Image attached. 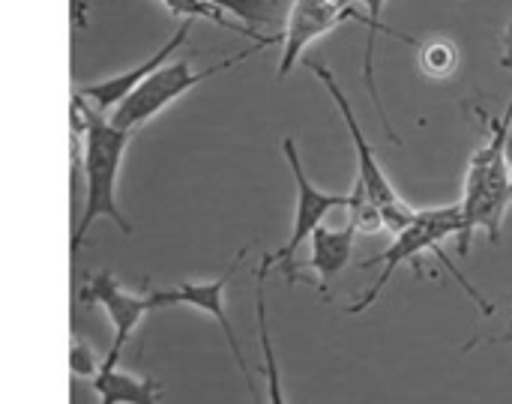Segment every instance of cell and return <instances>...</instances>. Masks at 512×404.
Wrapping results in <instances>:
<instances>
[{"instance_id":"7","label":"cell","mask_w":512,"mask_h":404,"mask_svg":"<svg viewBox=\"0 0 512 404\" xmlns=\"http://www.w3.org/2000/svg\"><path fill=\"white\" fill-rule=\"evenodd\" d=\"M357 18L366 24V15L354 6V0H294L285 18V30H282L285 39H282L276 78L285 81V75L300 63L303 51L312 42H318L339 24L357 21Z\"/></svg>"},{"instance_id":"17","label":"cell","mask_w":512,"mask_h":404,"mask_svg":"<svg viewBox=\"0 0 512 404\" xmlns=\"http://www.w3.org/2000/svg\"><path fill=\"white\" fill-rule=\"evenodd\" d=\"M420 48V66L429 78H450L459 66V48L450 39H426Z\"/></svg>"},{"instance_id":"20","label":"cell","mask_w":512,"mask_h":404,"mask_svg":"<svg viewBox=\"0 0 512 404\" xmlns=\"http://www.w3.org/2000/svg\"><path fill=\"white\" fill-rule=\"evenodd\" d=\"M501 66L504 69H512V18L507 21V27H504V33H501Z\"/></svg>"},{"instance_id":"4","label":"cell","mask_w":512,"mask_h":404,"mask_svg":"<svg viewBox=\"0 0 512 404\" xmlns=\"http://www.w3.org/2000/svg\"><path fill=\"white\" fill-rule=\"evenodd\" d=\"M261 48H270V45H255V48H246L234 57H225L222 63L216 66H207V69H192V60H174V63H165L162 69H156L144 84H138L114 111H111V123L132 132L141 129L144 123H150L156 114H162L171 102H177L183 93L195 90L198 84H204L207 78L219 75V72H228L240 63H246L252 54H258Z\"/></svg>"},{"instance_id":"8","label":"cell","mask_w":512,"mask_h":404,"mask_svg":"<svg viewBox=\"0 0 512 404\" xmlns=\"http://www.w3.org/2000/svg\"><path fill=\"white\" fill-rule=\"evenodd\" d=\"M243 258H246V249H240V252L234 255V261L225 267V273H222L219 279H213V282H183V285H174V288H156V291H150V300H153L156 309H165V306H192V309L207 312V315L222 327V336H225V342H228V348H231V354H234V360H237V366H240V375H243L246 387H249L252 396H255L252 375H249V369H246V360H243V351H240V345H237L234 327H231V321H228V315H225V285H228L231 273L237 270V264H240ZM255 399H258V396H255Z\"/></svg>"},{"instance_id":"21","label":"cell","mask_w":512,"mask_h":404,"mask_svg":"<svg viewBox=\"0 0 512 404\" xmlns=\"http://www.w3.org/2000/svg\"><path fill=\"white\" fill-rule=\"evenodd\" d=\"M507 159H510V168H512V138H510V144H507Z\"/></svg>"},{"instance_id":"22","label":"cell","mask_w":512,"mask_h":404,"mask_svg":"<svg viewBox=\"0 0 512 404\" xmlns=\"http://www.w3.org/2000/svg\"><path fill=\"white\" fill-rule=\"evenodd\" d=\"M504 342H512V327H510V333H507V336H504Z\"/></svg>"},{"instance_id":"14","label":"cell","mask_w":512,"mask_h":404,"mask_svg":"<svg viewBox=\"0 0 512 404\" xmlns=\"http://www.w3.org/2000/svg\"><path fill=\"white\" fill-rule=\"evenodd\" d=\"M162 6L171 12V15H177V18H207V21H213L216 27H225V30H234V33H240V36H246V39H252V42H267V45H282V33H273V36H264V33H258V30H249V27H240V24H234V18H228V15H222L219 9H213L207 0H162Z\"/></svg>"},{"instance_id":"5","label":"cell","mask_w":512,"mask_h":404,"mask_svg":"<svg viewBox=\"0 0 512 404\" xmlns=\"http://www.w3.org/2000/svg\"><path fill=\"white\" fill-rule=\"evenodd\" d=\"M309 66H312V72L324 81L327 93L333 96L336 108L342 111V120H345V126H348V132H351V141H354V150H357V180L366 186V192H369V195L375 198V204L381 207L384 228L393 231V234L405 231V228L414 222L417 210L408 207V204L402 201V195L396 192V186L390 183V177H387V171L381 168V162H378L372 144L366 141V132L360 129V120L354 117V108H351V102H348L342 84L336 81V75H333L324 63H318V60L309 63Z\"/></svg>"},{"instance_id":"10","label":"cell","mask_w":512,"mask_h":404,"mask_svg":"<svg viewBox=\"0 0 512 404\" xmlns=\"http://www.w3.org/2000/svg\"><path fill=\"white\" fill-rule=\"evenodd\" d=\"M189 30H192V18H183L180 24H177V30L168 36V42L156 51V54H150L144 63H138V66H132V69H126V72H120V75H111V78H102V81H93V84H84V87H78L75 93L78 96H84L93 108H99V111H114L138 84H144L156 69H162L168 60H171V54L177 51V48H183L186 45V39H189Z\"/></svg>"},{"instance_id":"12","label":"cell","mask_w":512,"mask_h":404,"mask_svg":"<svg viewBox=\"0 0 512 404\" xmlns=\"http://www.w3.org/2000/svg\"><path fill=\"white\" fill-rule=\"evenodd\" d=\"M354 3H363V6H366V27H369V36H366L363 78H366L369 96H372V102H375L378 114L384 117V126H387V135L393 138V144H402V138L396 135V129H393V126H390V120H387V108H384L381 93H378V84H375V45H378V36H381V33H387V36H393V39H402V42H411V45H420V42H417L414 36L399 33V30H393L390 24H384V6H387V0H354Z\"/></svg>"},{"instance_id":"1","label":"cell","mask_w":512,"mask_h":404,"mask_svg":"<svg viewBox=\"0 0 512 404\" xmlns=\"http://www.w3.org/2000/svg\"><path fill=\"white\" fill-rule=\"evenodd\" d=\"M72 129L81 135V171H84V207L72 234V252L81 249L87 231L96 219H111L123 234H132V225L117 207V174L132 132L111 123V114L93 108L84 96L72 99Z\"/></svg>"},{"instance_id":"6","label":"cell","mask_w":512,"mask_h":404,"mask_svg":"<svg viewBox=\"0 0 512 404\" xmlns=\"http://www.w3.org/2000/svg\"><path fill=\"white\" fill-rule=\"evenodd\" d=\"M282 153L288 159V168L294 174V183H297V213H294V231H291V240L267 255L261 264L270 270V267H279L288 282H297V270H294V258H297V249L312 240V234L324 225V219L333 213V210H348V195H330V192H321L318 186H312V180L306 177L303 171V162H300V153H297V141L294 138H282Z\"/></svg>"},{"instance_id":"2","label":"cell","mask_w":512,"mask_h":404,"mask_svg":"<svg viewBox=\"0 0 512 404\" xmlns=\"http://www.w3.org/2000/svg\"><path fill=\"white\" fill-rule=\"evenodd\" d=\"M483 114V111H480ZM489 123V141L471 156L465 195H462V216L465 231L459 237V255L471 249L474 231H486L492 243L501 240V225L512 204V168L507 159V144L512 138V96L501 117L483 114Z\"/></svg>"},{"instance_id":"18","label":"cell","mask_w":512,"mask_h":404,"mask_svg":"<svg viewBox=\"0 0 512 404\" xmlns=\"http://www.w3.org/2000/svg\"><path fill=\"white\" fill-rule=\"evenodd\" d=\"M348 222L357 228V231H381L384 228V216H381V207L375 204V198L366 192V186L357 180L354 189L348 192Z\"/></svg>"},{"instance_id":"3","label":"cell","mask_w":512,"mask_h":404,"mask_svg":"<svg viewBox=\"0 0 512 404\" xmlns=\"http://www.w3.org/2000/svg\"><path fill=\"white\" fill-rule=\"evenodd\" d=\"M462 231H465V216H462V204H450V207H432V210H417V216H414V222L405 228V231H399L396 234V240L381 252V255H375V258H369L366 264H360L363 270L366 267H375V264H381V276L375 279V285L366 291V297H360L357 303H351L348 306V312L351 315H360V312H366L378 297H381V291L387 288V282L393 279V273L402 267V264H411L414 270H420V255H426V252H432L441 264H447L450 267V273H456V279H459V285L468 291V297H474L480 306H483V315H492L495 309L471 288V282L456 270V264H450V258L441 252V243L444 240H450V237H462Z\"/></svg>"},{"instance_id":"13","label":"cell","mask_w":512,"mask_h":404,"mask_svg":"<svg viewBox=\"0 0 512 404\" xmlns=\"http://www.w3.org/2000/svg\"><path fill=\"white\" fill-rule=\"evenodd\" d=\"M93 381V390L99 393V404H159L162 390L156 381H141L117 366H102Z\"/></svg>"},{"instance_id":"15","label":"cell","mask_w":512,"mask_h":404,"mask_svg":"<svg viewBox=\"0 0 512 404\" xmlns=\"http://www.w3.org/2000/svg\"><path fill=\"white\" fill-rule=\"evenodd\" d=\"M264 276L267 267L261 264L258 270V291H255V315H258V336H261V348H264V378H267V396L270 404H288L282 396V378H279V363L273 354V342H270V330H267V306H264Z\"/></svg>"},{"instance_id":"16","label":"cell","mask_w":512,"mask_h":404,"mask_svg":"<svg viewBox=\"0 0 512 404\" xmlns=\"http://www.w3.org/2000/svg\"><path fill=\"white\" fill-rule=\"evenodd\" d=\"M207 3L228 18L243 21V27L249 30H258L276 21V0H207Z\"/></svg>"},{"instance_id":"11","label":"cell","mask_w":512,"mask_h":404,"mask_svg":"<svg viewBox=\"0 0 512 404\" xmlns=\"http://www.w3.org/2000/svg\"><path fill=\"white\" fill-rule=\"evenodd\" d=\"M354 237L357 228L348 222L345 228H327L321 225L312 234V255H309V267L318 276V288L327 297L330 285L336 282V276L351 264V252H354Z\"/></svg>"},{"instance_id":"9","label":"cell","mask_w":512,"mask_h":404,"mask_svg":"<svg viewBox=\"0 0 512 404\" xmlns=\"http://www.w3.org/2000/svg\"><path fill=\"white\" fill-rule=\"evenodd\" d=\"M81 300L84 303H99L105 312H108V321L114 327V342H111V351L105 357L102 366H117L120 360V351L126 348L129 336L138 330V324L156 312L153 300H150V291L147 294H129L117 285V279L102 270V273H93L87 279V288H81Z\"/></svg>"},{"instance_id":"19","label":"cell","mask_w":512,"mask_h":404,"mask_svg":"<svg viewBox=\"0 0 512 404\" xmlns=\"http://www.w3.org/2000/svg\"><path fill=\"white\" fill-rule=\"evenodd\" d=\"M102 363H105V360H96V354H93L84 342H75V348H72V360H69L72 375H78V378H96V375H99V369H102Z\"/></svg>"}]
</instances>
